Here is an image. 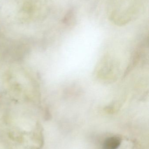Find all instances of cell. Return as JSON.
Returning <instances> with one entry per match:
<instances>
[{
    "instance_id": "1",
    "label": "cell",
    "mask_w": 149,
    "mask_h": 149,
    "mask_svg": "<svg viewBox=\"0 0 149 149\" xmlns=\"http://www.w3.org/2000/svg\"><path fill=\"white\" fill-rule=\"evenodd\" d=\"M121 141L119 137L113 136L107 138L104 141L103 149H117L121 144Z\"/></svg>"
},
{
    "instance_id": "2",
    "label": "cell",
    "mask_w": 149,
    "mask_h": 149,
    "mask_svg": "<svg viewBox=\"0 0 149 149\" xmlns=\"http://www.w3.org/2000/svg\"><path fill=\"white\" fill-rule=\"evenodd\" d=\"M75 15L74 11L71 10L68 11V13L64 17L63 22L65 24H71L73 23L75 21Z\"/></svg>"
}]
</instances>
